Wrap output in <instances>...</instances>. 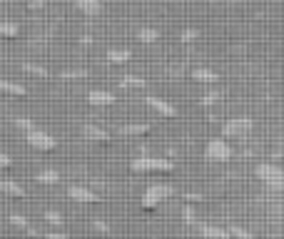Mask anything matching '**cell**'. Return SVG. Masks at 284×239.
<instances>
[{
	"label": "cell",
	"instance_id": "30",
	"mask_svg": "<svg viewBox=\"0 0 284 239\" xmlns=\"http://www.w3.org/2000/svg\"><path fill=\"white\" fill-rule=\"evenodd\" d=\"M229 234H234V237H242V239H249V237H252V232H247V229H242V227H232V229H229Z\"/></svg>",
	"mask_w": 284,
	"mask_h": 239
},
{
	"label": "cell",
	"instance_id": "27",
	"mask_svg": "<svg viewBox=\"0 0 284 239\" xmlns=\"http://www.w3.org/2000/svg\"><path fill=\"white\" fill-rule=\"evenodd\" d=\"M219 92H207V95H202V100H200V105H205V107H212V105H217L219 102Z\"/></svg>",
	"mask_w": 284,
	"mask_h": 239
},
{
	"label": "cell",
	"instance_id": "17",
	"mask_svg": "<svg viewBox=\"0 0 284 239\" xmlns=\"http://www.w3.org/2000/svg\"><path fill=\"white\" fill-rule=\"evenodd\" d=\"M192 80H197V82H202V85H212L217 82V73L214 70H207V68H195L192 70Z\"/></svg>",
	"mask_w": 284,
	"mask_h": 239
},
{
	"label": "cell",
	"instance_id": "6",
	"mask_svg": "<svg viewBox=\"0 0 284 239\" xmlns=\"http://www.w3.org/2000/svg\"><path fill=\"white\" fill-rule=\"evenodd\" d=\"M205 157L212 162H227V159H232V147L224 142V137H214L205 147Z\"/></svg>",
	"mask_w": 284,
	"mask_h": 239
},
{
	"label": "cell",
	"instance_id": "26",
	"mask_svg": "<svg viewBox=\"0 0 284 239\" xmlns=\"http://www.w3.org/2000/svg\"><path fill=\"white\" fill-rule=\"evenodd\" d=\"M45 222H50L55 227H63V214L55 212V209H50V212H45Z\"/></svg>",
	"mask_w": 284,
	"mask_h": 239
},
{
	"label": "cell",
	"instance_id": "16",
	"mask_svg": "<svg viewBox=\"0 0 284 239\" xmlns=\"http://www.w3.org/2000/svg\"><path fill=\"white\" fill-rule=\"evenodd\" d=\"M0 92H5V95H15V97H25V95H28V90H25L23 85L10 82V80H0Z\"/></svg>",
	"mask_w": 284,
	"mask_h": 239
},
{
	"label": "cell",
	"instance_id": "10",
	"mask_svg": "<svg viewBox=\"0 0 284 239\" xmlns=\"http://www.w3.org/2000/svg\"><path fill=\"white\" fill-rule=\"evenodd\" d=\"M115 95L112 92H107V90H90L87 92V102L92 105V107H110V105H115Z\"/></svg>",
	"mask_w": 284,
	"mask_h": 239
},
{
	"label": "cell",
	"instance_id": "4",
	"mask_svg": "<svg viewBox=\"0 0 284 239\" xmlns=\"http://www.w3.org/2000/svg\"><path fill=\"white\" fill-rule=\"evenodd\" d=\"M252 127H254V120H249V117H232V120H227L222 125V137L224 140H242V137H247L252 132Z\"/></svg>",
	"mask_w": 284,
	"mask_h": 239
},
{
	"label": "cell",
	"instance_id": "12",
	"mask_svg": "<svg viewBox=\"0 0 284 239\" xmlns=\"http://www.w3.org/2000/svg\"><path fill=\"white\" fill-rule=\"evenodd\" d=\"M105 58H107V63L110 65H125V63H130L132 60V50H125V48H112V50H107L105 53Z\"/></svg>",
	"mask_w": 284,
	"mask_h": 239
},
{
	"label": "cell",
	"instance_id": "21",
	"mask_svg": "<svg viewBox=\"0 0 284 239\" xmlns=\"http://www.w3.org/2000/svg\"><path fill=\"white\" fill-rule=\"evenodd\" d=\"M20 68H23V70H25L28 75H35V78H43V80L50 78V73H48V70H45L43 65H35V63H23Z\"/></svg>",
	"mask_w": 284,
	"mask_h": 239
},
{
	"label": "cell",
	"instance_id": "20",
	"mask_svg": "<svg viewBox=\"0 0 284 239\" xmlns=\"http://www.w3.org/2000/svg\"><path fill=\"white\" fill-rule=\"evenodd\" d=\"M20 35V25L18 23H10V20H0V38H18Z\"/></svg>",
	"mask_w": 284,
	"mask_h": 239
},
{
	"label": "cell",
	"instance_id": "25",
	"mask_svg": "<svg viewBox=\"0 0 284 239\" xmlns=\"http://www.w3.org/2000/svg\"><path fill=\"white\" fill-rule=\"evenodd\" d=\"M15 127H20V130H25V132H30V130H35L38 125L30 120V117H15Z\"/></svg>",
	"mask_w": 284,
	"mask_h": 239
},
{
	"label": "cell",
	"instance_id": "11",
	"mask_svg": "<svg viewBox=\"0 0 284 239\" xmlns=\"http://www.w3.org/2000/svg\"><path fill=\"white\" fill-rule=\"evenodd\" d=\"M75 8L85 15V18H95L102 13V3L100 0H75Z\"/></svg>",
	"mask_w": 284,
	"mask_h": 239
},
{
	"label": "cell",
	"instance_id": "5",
	"mask_svg": "<svg viewBox=\"0 0 284 239\" xmlns=\"http://www.w3.org/2000/svg\"><path fill=\"white\" fill-rule=\"evenodd\" d=\"M25 142H28L33 150H38V152H53V150L58 147V140H55L53 135H48L45 130H40V127L25 132Z\"/></svg>",
	"mask_w": 284,
	"mask_h": 239
},
{
	"label": "cell",
	"instance_id": "34",
	"mask_svg": "<svg viewBox=\"0 0 284 239\" xmlns=\"http://www.w3.org/2000/svg\"><path fill=\"white\" fill-rule=\"evenodd\" d=\"M28 5H30V8H33V10H35V8H43V0H30V3H28Z\"/></svg>",
	"mask_w": 284,
	"mask_h": 239
},
{
	"label": "cell",
	"instance_id": "19",
	"mask_svg": "<svg viewBox=\"0 0 284 239\" xmlns=\"http://www.w3.org/2000/svg\"><path fill=\"white\" fill-rule=\"evenodd\" d=\"M117 85L122 90H132V87H147V80L137 78V75H122V78L117 80Z\"/></svg>",
	"mask_w": 284,
	"mask_h": 239
},
{
	"label": "cell",
	"instance_id": "7",
	"mask_svg": "<svg viewBox=\"0 0 284 239\" xmlns=\"http://www.w3.org/2000/svg\"><path fill=\"white\" fill-rule=\"evenodd\" d=\"M145 105H147L150 110H155L157 115H162V117H177V107H175L172 102L157 97V95H147V97H145Z\"/></svg>",
	"mask_w": 284,
	"mask_h": 239
},
{
	"label": "cell",
	"instance_id": "24",
	"mask_svg": "<svg viewBox=\"0 0 284 239\" xmlns=\"http://www.w3.org/2000/svg\"><path fill=\"white\" fill-rule=\"evenodd\" d=\"M200 38V30H195V28H185L182 33H180V40L182 43H195Z\"/></svg>",
	"mask_w": 284,
	"mask_h": 239
},
{
	"label": "cell",
	"instance_id": "32",
	"mask_svg": "<svg viewBox=\"0 0 284 239\" xmlns=\"http://www.w3.org/2000/svg\"><path fill=\"white\" fill-rule=\"evenodd\" d=\"M8 167H13V157L5 155V152H0V169H8Z\"/></svg>",
	"mask_w": 284,
	"mask_h": 239
},
{
	"label": "cell",
	"instance_id": "28",
	"mask_svg": "<svg viewBox=\"0 0 284 239\" xmlns=\"http://www.w3.org/2000/svg\"><path fill=\"white\" fill-rule=\"evenodd\" d=\"M182 219H185L187 224H195V222H197V214H195V209H192L190 204L182 207Z\"/></svg>",
	"mask_w": 284,
	"mask_h": 239
},
{
	"label": "cell",
	"instance_id": "23",
	"mask_svg": "<svg viewBox=\"0 0 284 239\" xmlns=\"http://www.w3.org/2000/svg\"><path fill=\"white\" fill-rule=\"evenodd\" d=\"M58 78L60 80H82V78H87V70H82V68H72V70H63Z\"/></svg>",
	"mask_w": 284,
	"mask_h": 239
},
{
	"label": "cell",
	"instance_id": "31",
	"mask_svg": "<svg viewBox=\"0 0 284 239\" xmlns=\"http://www.w3.org/2000/svg\"><path fill=\"white\" fill-rule=\"evenodd\" d=\"M92 227H95L97 232H102V234H110V232H112V229H110L105 222H100V219H95V222H92Z\"/></svg>",
	"mask_w": 284,
	"mask_h": 239
},
{
	"label": "cell",
	"instance_id": "33",
	"mask_svg": "<svg viewBox=\"0 0 284 239\" xmlns=\"http://www.w3.org/2000/svg\"><path fill=\"white\" fill-rule=\"evenodd\" d=\"M77 43H80L82 48H90V45H92V35H80V38H77Z\"/></svg>",
	"mask_w": 284,
	"mask_h": 239
},
{
	"label": "cell",
	"instance_id": "22",
	"mask_svg": "<svg viewBox=\"0 0 284 239\" xmlns=\"http://www.w3.org/2000/svg\"><path fill=\"white\" fill-rule=\"evenodd\" d=\"M200 234H205V237H229V229L212 227V224H200Z\"/></svg>",
	"mask_w": 284,
	"mask_h": 239
},
{
	"label": "cell",
	"instance_id": "13",
	"mask_svg": "<svg viewBox=\"0 0 284 239\" xmlns=\"http://www.w3.org/2000/svg\"><path fill=\"white\" fill-rule=\"evenodd\" d=\"M35 179H38V184H43V187H53V184L60 182V172H58V169H40V172L35 174Z\"/></svg>",
	"mask_w": 284,
	"mask_h": 239
},
{
	"label": "cell",
	"instance_id": "14",
	"mask_svg": "<svg viewBox=\"0 0 284 239\" xmlns=\"http://www.w3.org/2000/svg\"><path fill=\"white\" fill-rule=\"evenodd\" d=\"M0 192L8 197H25V189L15 179H0Z\"/></svg>",
	"mask_w": 284,
	"mask_h": 239
},
{
	"label": "cell",
	"instance_id": "3",
	"mask_svg": "<svg viewBox=\"0 0 284 239\" xmlns=\"http://www.w3.org/2000/svg\"><path fill=\"white\" fill-rule=\"evenodd\" d=\"M130 169L137 172V174H145V172H162V174H170L175 172V162L165 157H150V155H142V157H135L130 162Z\"/></svg>",
	"mask_w": 284,
	"mask_h": 239
},
{
	"label": "cell",
	"instance_id": "8",
	"mask_svg": "<svg viewBox=\"0 0 284 239\" xmlns=\"http://www.w3.org/2000/svg\"><path fill=\"white\" fill-rule=\"evenodd\" d=\"M82 137H85L87 142H100V145H107V142H110V135H107L102 127L92 125V122H85V125H82Z\"/></svg>",
	"mask_w": 284,
	"mask_h": 239
},
{
	"label": "cell",
	"instance_id": "15",
	"mask_svg": "<svg viewBox=\"0 0 284 239\" xmlns=\"http://www.w3.org/2000/svg\"><path fill=\"white\" fill-rule=\"evenodd\" d=\"M152 130V125H147V122H142V125H125V127H120V135L122 137H140V135H147Z\"/></svg>",
	"mask_w": 284,
	"mask_h": 239
},
{
	"label": "cell",
	"instance_id": "29",
	"mask_svg": "<svg viewBox=\"0 0 284 239\" xmlns=\"http://www.w3.org/2000/svg\"><path fill=\"white\" fill-rule=\"evenodd\" d=\"M8 219H10V224H15V227H23V229H28V227H30V224H28V219H25L23 214H10Z\"/></svg>",
	"mask_w": 284,
	"mask_h": 239
},
{
	"label": "cell",
	"instance_id": "1",
	"mask_svg": "<svg viewBox=\"0 0 284 239\" xmlns=\"http://www.w3.org/2000/svg\"><path fill=\"white\" fill-rule=\"evenodd\" d=\"M254 174H257V179H259L267 189H272V192H277V194H284V169L282 167H277V164H272V162H262V164H257Z\"/></svg>",
	"mask_w": 284,
	"mask_h": 239
},
{
	"label": "cell",
	"instance_id": "9",
	"mask_svg": "<svg viewBox=\"0 0 284 239\" xmlns=\"http://www.w3.org/2000/svg\"><path fill=\"white\" fill-rule=\"evenodd\" d=\"M68 197L75 199V202H82V204H92V202H97V194H95L92 189L82 187V184H70V187H68Z\"/></svg>",
	"mask_w": 284,
	"mask_h": 239
},
{
	"label": "cell",
	"instance_id": "18",
	"mask_svg": "<svg viewBox=\"0 0 284 239\" xmlns=\"http://www.w3.org/2000/svg\"><path fill=\"white\" fill-rule=\"evenodd\" d=\"M137 40L142 45H152L160 40V30L157 28H137Z\"/></svg>",
	"mask_w": 284,
	"mask_h": 239
},
{
	"label": "cell",
	"instance_id": "2",
	"mask_svg": "<svg viewBox=\"0 0 284 239\" xmlns=\"http://www.w3.org/2000/svg\"><path fill=\"white\" fill-rule=\"evenodd\" d=\"M172 194H175V187H172V184H167V182H155V184H150V187L145 189V194H142V199H140V207L145 212H152V209H157L160 202L170 199Z\"/></svg>",
	"mask_w": 284,
	"mask_h": 239
}]
</instances>
